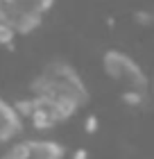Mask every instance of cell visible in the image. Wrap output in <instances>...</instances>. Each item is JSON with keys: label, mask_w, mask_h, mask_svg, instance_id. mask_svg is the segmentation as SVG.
<instances>
[{"label": "cell", "mask_w": 154, "mask_h": 159, "mask_svg": "<svg viewBox=\"0 0 154 159\" xmlns=\"http://www.w3.org/2000/svg\"><path fill=\"white\" fill-rule=\"evenodd\" d=\"M86 100H89V91L82 77L75 73V68L55 61L43 68L32 82L30 100L18 105V111L23 120L34 123V127L48 129L70 118L79 107L86 105Z\"/></svg>", "instance_id": "cell-1"}, {"label": "cell", "mask_w": 154, "mask_h": 159, "mask_svg": "<svg viewBox=\"0 0 154 159\" xmlns=\"http://www.w3.org/2000/svg\"><path fill=\"white\" fill-rule=\"evenodd\" d=\"M55 0H0V25L14 34H27L41 25Z\"/></svg>", "instance_id": "cell-2"}, {"label": "cell", "mask_w": 154, "mask_h": 159, "mask_svg": "<svg viewBox=\"0 0 154 159\" xmlns=\"http://www.w3.org/2000/svg\"><path fill=\"white\" fill-rule=\"evenodd\" d=\"M104 70L113 82H118L127 91V98L141 96L145 91V86H147V77L143 75L138 64L125 52H118V50H111V52L104 55Z\"/></svg>", "instance_id": "cell-3"}, {"label": "cell", "mask_w": 154, "mask_h": 159, "mask_svg": "<svg viewBox=\"0 0 154 159\" xmlns=\"http://www.w3.org/2000/svg\"><path fill=\"white\" fill-rule=\"evenodd\" d=\"M23 116H20L18 107L7 102L0 98V146L16 141L23 132Z\"/></svg>", "instance_id": "cell-4"}, {"label": "cell", "mask_w": 154, "mask_h": 159, "mask_svg": "<svg viewBox=\"0 0 154 159\" xmlns=\"http://www.w3.org/2000/svg\"><path fill=\"white\" fill-rule=\"evenodd\" d=\"M14 39H16V34H14V32L9 30V27L0 25V43H5V46H7V43H11Z\"/></svg>", "instance_id": "cell-5"}]
</instances>
